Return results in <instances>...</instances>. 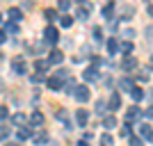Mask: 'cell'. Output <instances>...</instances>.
<instances>
[{"instance_id": "1", "label": "cell", "mask_w": 153, "mask_h": 146, "mask_svg": "<svg viewBox=\"0 0 153 146\" xmlns=\"http://www.w3.org/2000/svg\"><path fill=\"white\" fill-rule=\"evenodd\" d=\"M73 96H76V101H78V103H87V101L91 98L89 89L85 87V84H78V87L73 89Z\"/></svg>"}, {"instance_id": "2", "label": "cell", "mask_w": 153, "mask_h": 146, "mask_svg": "<svg viewBox=\"0 0 153 146\" xmlns=\"http://www.w3.org/2000/svg\"><path fill=\"white\" fill-rule=\"evenodd\" d=\"M44 39L48 41V44H57V39H59V32H57V27L46 25V30H44Z\"/></svg>"}, {"instance_id": "3", "label": "cell", "mask_w": 153, "mask_h": 146, "mask_svg": "<svg viewBox=\"0 0 153 146\" xmlns=\"http://www.w3.org/2000/svg\"><path fill=\"white\" fill-rule=\"evenodd\" d=\"M12 69L16 71L19 76H25V73H27V64L23 62L21 57H14V59H12Z\"/></svg>"}, {"instance_id": "4", "label": "cell", "mask_w": 153, "mask_h": 146, "mask_svg": "<svg viewBox=\"0 0 153 146\" xmlns=\"http://www.w3.org/2000/svg\"><path fill=\"white\" fill-rule=\"evenodd\" d=\"M7 16H9V21L16 25V23H21V21H23V9H19V7H9Z\"/></svg>"}, {"instance_id": "5", "label": "cell", "mask_w": 153, "mask_h": 146, "mask_svg": "<svg viewBox=\"0 0 153 146\" xmlns=\"http://www.w3.org/2000/svg\"><path fill=\"white\" fill-rule=\"evenodd\" d=\"M142 114H144V112H142V110L137 107V105H133V107H130V110L126 112V121H128V123H133V121H137Z\"/></svg>"}, {"instance_id": "6", "label": "cell", "mask_w": 153, "mask_h": 146, "mask_svg": "<svg viewBox=\"0 0 153 146\" xmlns=\"http://www.w3.org/2000/svg\"><path fill=\"white\" fill-rule=\"evenodd\" d=\"M82 78L87 80V82H96V80H98V69H96V66L85 69V71H82Z\"/></svg>"}, {"instance_id": "7", "label": "cell", "mask_w": 153, "mask_h": 146, "mask_svg": "<svg viewBox=\"0 0 153 146\" xmlns=\"http://www.w3.org/2000/svg\"><path fill=\"white\" fill-rule=\"evenodd\" d=\"M140 135H142V142H144V139L153 142V128L149 126V123H142V126H140Z\"/></svg>"}, {"instance_id": "8", "label": "cell", "mask_w": 153, "mask_h": 146, "mask_svg": "<svg viewBox=\"0 0 153 146\" xmlns=\"http://www.w3.org/2000/svg\"><path fill=\"white\" fill-rule=\"evenodd\" d=\"M108 107H110V112H117V110L121 107V96H119V94H112V96H110Z\"/></svg>"}, {"instance_id": "9", "label": "cell", "mask_w": 153, "mask_h": 146, "mask_svg": "<svg viewBox=\"0 0 153 146\" xmlns=\"http://www.w3.org/2000/svg\"><path fill=\"white\" fill-rule=\"evenodd\" d=\"M32 135H34V133H32V128L23 126V128L19 130V133H16V137H19L21 142H25V139H32Z\"/></svg>"}, {"instance_id": "10", "label": "cell", "mask_w": 153, "mask_h": 146, "mask_svg": "<svg viewBox=\"0 0 153 146\" xmlns=\"http://www.w3.org/2000/svg\"><path fill=\"white\" fill-rule=\"evenodd\" d=\"M135 66H137V57H133V55H128V57L121 62V69L123 71H130V69H135Z\"/></svg>"}, {"instance_id": "11", "label": "cell", "mask_w": 153, "mask_h": 146, "mask_svg": "<svg viewBox=\"0 0 153 146\" xmlns=\"http://www.w3.org/2000/svg\"><path fill=\"white\" fill-rule=\"evenodd\" d=\"M46 84H48L51 89H62V87H64V82L59 80L57 76H51V78H46Z\"/></svg>"}, {"instance_id": "12", "label": "cell", "mask_w": 153, "mask_h": 146, "mask_svg": "<svg viewBox=\"0 0 153 146\" xmlns=\"http://www.w3.org/2000/svg\"><path fill=\"white\" fill-rule=\"evenodd\" d=\"M76 121L80 123V126H87V121H89V112H87V110H78V112H76Z\"/></svg>"}, {"instance_id": "13", "label": "cell", "mask_w": 153, "mask_h": 146, "mask_svg": "<svg viewBox=\"0 0 153 146\" xmlns=\"http://www.w3.org/2000/svg\"><path fill=\"white\" fill-rule=\"evenodd\" d=\"M62 59H64V53L57 50V48H53V50H51V59H48V62H51V64H59Z\"/></svg>"}, {"instance_id": "14", "label": "cell", "mask_w": 153, "mask_h": 146, "mask_svg": "<svg viewBox=\"0 0 153 146\" xmlns=\"http://www.w3.org/2000/svg\"><path fill=\"white\" fill-rule=\"evenodd\" d=\"M108 53L110 55H117V53H119V39H108Z\"/></svg>"}, {"instance_id": "15", "label": "cell", "mask_w": 153, "mask_h": 146, "mask_svg": "<svg viewBox=\"0 0 153 146\" xmlns=\"http://www.w3.org/2000/svg\"><path fill=\"white\" fill-rule=\"evenodd\" d=\"M30 123L32 126H41V123H44V114H41V112H32L30 114Z\"/></svg>"}, {"instance_id": "16", "label": "cell", "mask_w": 153, "mask_h": 146, "mask_svg": "<svg viewBox=\"0 0 153 146\" xmlns=\"http://www.w3.org/2000/svg\"><path fill=\"white\" fill-rule=\"evenodd\" d=\"M119 89H123V91H133V80H130V78H121V80H119Z\"/></svg>"}, {"instance_id": "17", "label": "cell", "mask_w": 153, "mask_h": 146, "mask_svg": "<svg viewBox=\"0 0 153 146\" xmlns=\"http://www.w3.org/2000/svg\"><path fill=\"white\" fill-rule=\"evenodd\" d=\"M32 139H34V144L41 146V144L48 142V133H46V130H44V133H37V135H32Z\"/></svg>"}, {"instance_id": "18", "label": "cell", "mask_w": 153, "mask_h": 146, "mask_svg": "<svg viewBox=\"0 0 153 146\" xmlns=\"http://www.w3.org/2000/svg\"><path fill=\"white\" fill-rule=\"evenodd\" d=\"M89 9H91V5H89V2H85V7H80V9H78V19L85 21L87 16H89Z\"/></svg>"}, {"instance_id": "19", "label": "cell", "mask_w": 153, "mask_h": 146, "mask_svg": "<svg viewBox=\"0 0 153 146\" xmlns=\"http://www.w3.org/2000/svg\"><path fill=\"white\" fill-rule=\"evenodd\" d=\"M37 73H44V71H48V66H51V62L48 59H37Z\"/></svg>"}, {"instance_id": "20", "label": "cell", "mask_w": 153, "mask_h": 146, "mask_svg": "<svg viewBox=\"0 0 153 146\" xmlns=\"http://www.w3.org/2000/svg\"><path fill=\"white\" fill-rule=\"evenodd\" d=\"M25 121H27V116L23 114V112H16V114L12 116V123H16V126H23Z\"/></svg>"}, {"instance_id": "21", "label": "cell", "mask_w": 153, "mask_h": 146, "mask_svg": "<svg viewBox=\"0 0 153 146\" xmlns=\"http://www.w3.org/2000/svg\"><path fill=\"white\" fill-rule=\"evenodd\" d=\"M119 50H121L123 55H130V53H133V41H123V44H119Z\"/></svg>"}, {"instance_id": "22", "label": "cell", "mask_w": 153, "mask_h": 146, "mask_svg": "<svg viewBox=\"0 0 153 146\" xmlns=\"http://www.w3.org/2000/svg\"><path fill=\"white\" fill-rule=\"evenodd\" d=\"M103 128H108V130L117 128V119L114 116H105V119H103Z\"/></svg>"}, {"instance_id": "23", "label": "cell", "mask_w": 153, "mask_h": 146, "mask_svg": "<svg viewBox=\"0 0 153 146\" xmlns=\"http://www.w3.org/2000/svg\"><path fill=\"white\" fill-rule=\"evenodd\" d=\"M130 96H133V101H135V103H140L142 98H144V91H142L140 87H133V91H130Z\"/></svg>"}, {"instance_id": "24", "label": "cell", "mask_w": 153, "mask_h": 146, "mask_svg": "<svg viewBox=\"0 0 153 146\" xmlns=\"http://www.w3.org/2000/svg\"><path fill=\"white\" fill-rule=\"evenodd\" d=\"M112 14H114V2H108V5L103 7V16H105V19H110Z\"/></svg>"}, {"instance_id": "25", "label": "cell", "mask_w": 153, "mask_h": 146, "mask_svg": "<svg viewBox=\"0 0 153 146\" xmlns=\"http://www.w3.org/2000/svg\"><path fill=\"white\" fill-rule=\"evenodd\" d=\"M73 21H76L73 16H62V19H59V25H62V27H71V25H73Z\"/></svg>"}, {"instance_id": "26", "label": "cell", "mask_w": 153, "mask_h": 146, "mask_svg": "<svg viewBox=\"0 0 153 146\" xmlns=\"http://www.w3.org/2000/svg\"><path fill=\"white\" fill-rule=\"evenodd\" d=\"M44 16H46L48 21H57V9H46Z\"/></svg>"}, {"instance_id": "27", "label": "cell", "mask_w": 153, "mask_h": 146, "mask_svg": "<svg viewBox=\"0 0 153 146\" xmlns=\"http://www.w3.org/2000/svg\"><path fill=\"white\" fill-rule=\"evenodd\" d=\"M66 9H71V2L69 0H59L57 2V12H66Z\"/></svg>"}, {"instance_id": "28", "label": "cell", "mask_w": 153, "mask_h": 146, "mask_svg": "<svg viewBox=\"0 0 153 146\" xmlns=\"http://www.w3.org/2000/svg\"><path fill=\"white\" fill-rule=\"evenodd\" d=\"M101 144H103V146H112V144H114L112 135H101Z\"/></svg>"}, {"instance_id": "29", "label": "cell", "mask_w": 153, "mask_h": 146, "mask_svg": "<svg viewBox=\"0 0 153 146\" xmlns=\"http://www.w3.org/2000/svg\"><path fill=\"white\" fill-rule=\"evenodd\" d=\"M32 82H46V73H34V76H30Z\"/></svg>"}, {"instance_id": "30", "label": "cell", "mask_w": 153, "mask_h": 146, "mask_svg": "<svg viewBox=\"0 0 153 146\" xmlns=\"http://www.w3.org/2000/svg\"><path fill=\"white\" fill-rule=\"evenodd\" d=\"M9 32H12V34H16V32H19V27L14 25V23H7V25H5V34H9Z\"/></svg>"}, {"instance_id": "31", "label": "cell", "mask_w": 153, "mask_h": 146, "mask_svg": "<svg viewBox=\"0 0 153 146\" xmlns=\"http://www.w3.org/2000/svg\"><path fill=\"white\" fill-rule=\"evenodd\" d=\"M103 110H105V103H103V101H96V114H98V116H101V114H105Z\"/></svg>"}, {"instance_id": "32", "label": "cell", "mask_w": 153, "mask_h": 146, "mask_svg": "<svg viewBox=\"0 0 153 146\" xmlns=\"http://www.w3.org/2000/svg\"><path fill=\"white\" fill-rule=\"evenodd\" d=\"M7 137H9V128L0 126V142H2V139H7Z\"/></svg>"}, {"instance_id": "33", "label": "cell", "mask_w": 153, "mask_h": 146, "mask_svg": "<svg viewBox=\"0 0 153 146\" xmlns=\"http://www.w3.org/2000/svg\"><path fill=\"white\" fill-rule=\"evenodd\" d=\"M130 146H144L142 137H133V139H130Z\"/></svg>"}, {"instance_id": "34", "label": "cell", "mask_w": 153, "mask_h": 146, "mask_svg": "<svg viewBox=\"0 0 153 146\" xmlns=\"http://www.w3.org/2000/svg\"><path fill=\"white\" fill-rule=\"evenodd\" d=\"M7 114H9V112H7V107H5V105H0V121L7 119Z\"/></svg>"}, {"instance_id": "35", "label": "cell", "mask_w": 153, "mask_h": 146, "mask_svg": "<svg viewBox=\"0 0 153 146\" xmlns=\"http://www.w3.org/2000/svg\"><path fill=\"white\" fill-rule=\"evenodd\" d=\"M64 89H66V91H73V89H76V82L69 78V82H66V87H64Z\"/></svg>"}, {"instance_id": "36", "label": "cell", "mask_w": 153, "mask_h": 146, "mask_svg": "<svg viewBox=\"0 0 153 146\" xmlns=\"http://www.w3.org/2000/svg\"><path fill=\"white\" fill-rule=\"evenodd\" d=\"M94 37H96V41H101V37H103L101 27H94Z\"/></svg>"}, {"instance_id": "37", "label": "cell", "mask_w": 153, "mask_h": 146, "mask_svg": "<svg viewBox=\"0 0 153 146\" xmlns=\"http://www.w3.org/2000/svg\"><path fill=\"white\" fill-rule=\"evenodd\" d=\"M121 137H130V128H128V126L121 128Z\"/></svg>"}, {"instance_id": "38", "label": "cell", "mask_w": 153, "mask_h": 146, "mask_svg": "<svg viewBox=\"0 0 153 146\" xmlns=\"http://www.w3.org/2000/svg\"><path fill=\"white\" fill-rule=\"evenodd\" d=\"M140 80H142V82H146V80H149V76H146V71H142V73H140Z\"/></svg>"}, {"instance_id": "39", "label": "cell", "mask_w": 153, "mask_h": 146, "mask_svg": "<svg viewBox=\"0 0 153 146\" xmlns=\"http://www.w3.org/2000/svg\"><path fill=\"white\" fill-rule=\"evenodd\" d=\"M144 114H146V116H149V119H153V105H151V107H149V110H146V112H144Z\"/></svg>"}, {"instance_id": "40", "label": "cell", "mask_w": 153, "mask_h": 146, "mask_svg": "<svg viewBox=\"0 0 153 146\" xmlns=\"http://www.w3.org/2000/svg\"><path fill=\"white\" fill-rule=\"evenodd\" d=\"M2 41H7V34H5V30H0V44Z\"/></svg>"}, {"instance_id": "41", "label": "cell", "mask_w": 153, "mask_h": 146, "mask_svg": "<svg viewBox=\"0 0 153 146\" xmlns=\"http://www.w3.org/2000/svg\"><path fill=\"white\" fill-rule=\"evenodd\" d=\"M78 146H89V142H87V139H80V142H78Z\"/></svg>"}, {"instance_id": "42", "label": "cell", "mask_w": 153, "mask_h": 146, "mask_svg": "<svg viewBox=\"0 0 153 146\" xmlns=\"http://www.w3.org/2000/svg\"><path fill=\"white\" fill-rule=\"evenodd\" d=\"M5 146H19V144H16V142H7Z\"/></svg>"}, {"instance_id": "43", "label": "cell", "mask_w": 153, "mask_h": 146, "mask_svg": "<svg viewBox=\"0 0 153 146\" xmlns=\"http://www.w3.org/2000/svg\"><path fill=\"white\" fill-rule=\"evenodd\" d=\"M149 14H151V16H153V5H151V7H149Z\"/></svg>"}, {"instance_id": "44", "label": "cell", "mask_w": 153, "mask_h": 146, "mask_svg": "<svg viewBox=\"0 0 153 146\" xmlns=\"http://www.w3.org/2000/svg\"><path fill=\"white\" fill-rule=\"evenodd\" d=\"M151 69H153V57H151Z\"/></svg>"}, {"instance_id": "45", "label": "cell", "mask_w": 153, "mask_h": 146, "mask_svg": "<svg viewBox=\"0 0 153 146\" xmlns=\"http://www.w3.org/2000/svg\"><path fill=\"white\" fill-rule=\"evenodd\" d=\"M0 23H2V14H0Z\"/></svg>"}, {"instance_id": "46", "label": "cell", "mask_w": 153, "mask_h": 146, "mask_svg": "<svg viewBox=\"0 0 153 146\" xmlns=\"http://www.w3.org/2000/svg\"><path fill=\"white\" fill-rule=\"evenodd\" d=\"M0 57H2V53H0Z\"/></svg>"}]
</instances>
